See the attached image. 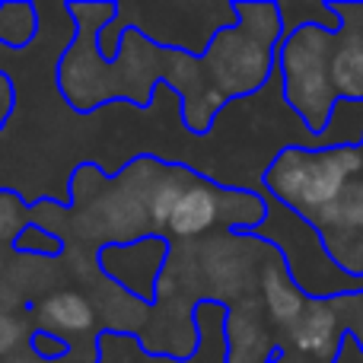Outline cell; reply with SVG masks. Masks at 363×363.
<instances>
[{"mask_svg":"<svg viewBox=\"0 0 363 363\" xmlns=\"http://www.w3.org/2000/svg\"><path fill=\"white\" fill-rule=\"evenodd\" d=\"M363 169L357 144H338L325 150H287L268 172V185L306 217H319L351 185V176Z\"/></svg>","mask_w":363,"mask_h":363,"instance_id":"cell-1","label":"cell"},{"mask_svg":"<svg viewBox=\"0 0 363 363\" xmlns=\"http://www.w3.org/2000/svg\"><path fill=\"white\" fill-rule=\"evenodd\" d=\"M341 328H345V319H341V306L335 300H309L303 315L287 328L290 341L300 354L306 357H335L341 345Z\"/></svg>","mask_w":363,"mask_h":363,"instance_id":"cell-2","label":"cell"},{"mask_svg":"<svg viewBox=\"0 0 363 363\" xmlns=\"http://www.w3.org/2000/svg\"><path fill=\"white\" fill-rule=\"evenodd\" d=\"M220 211H223V198H220L217 188L188 179L176 207H172L169 220H166V230L179 239L201 236V233L213 230L220 223Z\"/></svg>","mask_w":363,"mask_h":363,"instance_id":"cell-3","label":"cell"},{"mask_svg":"<svg viewBox=\"0 0 363 363\" xmlns=\"http://www.w3.org/2000/svg\"><path fill=\"white\" fill-rule=\"evenodd\" d=\"M262 296H264V306H268V315L274 319V325H281V328L294 325V322L303 315L306 303H309L281 262L264 264V271H262Z\"/></svg>","mask_w":363,"mask_h":363,"instance_id":"cell-4","label":"cell"},{"mask_svg":"<svg viewBox=\"0 0 363 363\" xmlns=\"http://www.w3.org/2000/svg\"><path fill=\"white\" fill-rule=\"evenodd\" d=\"M38 319L45 325V335H77L93 328V306L86 303V296H80L77 290H57L38 306Z\"/></svg>","mask_w":363,"mask_h":363,"instance_id":"cell-5","label":"cell"},{"mask_svg":"<svg viewBox=\"0 0 363 363\" xmlns=\"http://www.w3.org/2000/svg\"><path fill=\"white\" fill-rule=\"evenodd\" d=\"M328 77H332L335 93H341L345 99H363V38L360 35H347L335 48Z\"/></svg>","mask_w":363,"mask_h":363,"instance_id":"cell-6","label":"cell"},{"mask_svg":"<svg viewBox=\"0 0 363 363\" xmlns=\"http://www.w3.org/2000/svg\"><path fill=\"white\" fill-rule=\"evenodd\" d=\"M351 306H347V319H345V325H347V332L354 335V341L363 347V294L360 296H345Z\"/></svg>","mask_w":363,"mask_h":363,"instance_id":"cell-7","label":"cell"}]
</instances>
